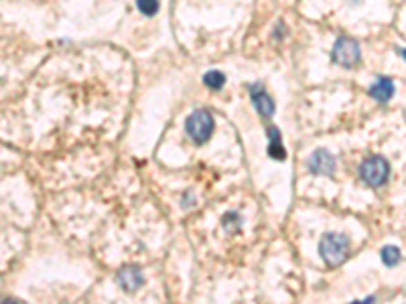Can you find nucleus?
<instances>
[{
    "instance_id": "obj_1",
    "label": "nucleus",
    "mask_w": 406,
    "mask_h": 304,
    "mask_svg": "<svg viewBox=\"0 0 406 304\" xmlns=\"http://www.w3.org/2000/svg\"><path fill=\"white\" fill-rule=\"evenodd\" d=\"M349 249L351 243L345 234H325L319 242V256L329 268L342 266L349 256Z\"/></svg>"
},
{
    "instance_id": "obj_2",
    "label": "nucleus",
    "mask_w": 406,
    "mask_h": 304,
    "mask_svg": "<svg viewBox=\"0 0 406 304\" xmlns=\"http://www.w3.org/2000/svg\"><path fill=\"white\" fill-rule=\"evenodd\" d=\"M216 128L214 116L207 110H195L185 120V132L195 144H203L212 138Z\"/></svg>"
},
{
    "instance_id": "obj_3",
    "label": "nucleus",
    "mask_w": 406,
    "mask_h": 304,
    "mask_svg": "<svg viewBox=\"0 0 406 304\" xmlns=\"http://www.w3.org/2000/svg\"><path fill=\"white\" fill-rule=\"evenodd\" d=\"M360 177L368 187H382L390 177V164L382 156H370L360 164Z\"/></svg>"
},
{
    "instance_id": "obj_4",
    "label": "nucleus",
    "mask_w": 406,
    "mask_h": 304,
    "mask_svg": "<svg viewBox=\"0 0 406 304\" xmlns=\"http://www.w3.org/2000/svg\"><path fill=\"white\" fill-rule=\"evenodd\" d=\"M331 59L333 63L342 65V67H356L360 59H362V51H360V45L353 41V39H347V37H340L331 49Z\"/></svg>"
},
{
    "instance_id": "obj_5",
    "label": "nucleus",
    "mask_w": 406,
    "mask_h": 304,
    "mask_svg": "<svg viewBox=\"0 0 406 304\" xmlns=\"http://www.w3.org/2000/svg\"><path fill=\"white\" fill-rule=\"evenodd\" d=\"M307 169L311 175H321V177H333L335 169H338V162H335V156L325 149H319L309 156L307 160Z\"/></svg>"
},
{
    "instance_id": "obj_6",
    "label": "nucleus",
    "mask_w": 406,
    "mask_h": 304,
    "mask_svg": "<svg viewBox=\"0 0 406 304\" xmlns=\"http://www.w3.org/2000/svg\"><path fill=\"white\" fill-rule=\"evenodd\" d=\"M250 99L252 104H254V108H256V112H258L264 120L273 118V114H275V102H273V97L268 95V91L262 88V84H252Z\"/></svg>"
},
{
    "instance_id": "obj_7",
    "label": "nucleus",
    "mask_w": 406,
    "mask_h": 304,
    "mask_svg": "<svg viewBox=\"0 0 406 304\" xmlns=\"http://www.w3.org/2000/svg\"><path fill=\"white\" fill-rule=\"evenodd\" d=\"M116 280H118V284L124 288L126 292L138 290V288L142 286V282H145L140 268H136V266H126V268H122V270L118 272V276H116Z\"/></svg>"
},
{
    "instance_id": "obj_8",
    "label": "nucleus",
    "mask_w": 406,
    "mask_h": 304,
    "mask_svg": "<svg viewBox=\"0 0 406 304\" xmlns=\"http://www.w3.org/2000/svg\"><path fill=\"white\" fill-rule=\"evenodd\" d=\"M394 90H396V88H394V82H392L390 77H378L374 84L370 86L368 93L374 97L376 102L386 104V102H390V99H392Z\"/></svg>"
},
{
    "instance_id": "obj_9",
    "label": "nucleus",
    "mask_w": 406,
    "mask_h": 304,
    "mask_svg": "<svg viewBox=\"0 0 406 304\" xmlns=\"http://www.w3.org/2000/svg\"><path fill=\"white\" fill-rule=\"evenodd\" d=\"M380 260H382L384 266L394 268V266H398L403 262V251L396 245H384L380 249Z\"/></svg>"
},
{
    "instance_id": "obj_10",
    "label": "nucleus",
    "mask_w": 406,
    "mask_h": 304,
    "mask_svg": "<svg viewBox=\"0 0 406 304\" xmlns=\"http://www.w3.org/2000/svg\"><path fill=\"white\" fill-rule=\"evenodd\" d=\"M221 227H223L228 234H236V231H240V227H242V217L236 211H228L221 217Z\"/></svg>"
},
{
    "instance_id": "obj_11",
    "label": "nucleus",
    "mask_w": 406,
    "mask_h": 304,
    "mask_svg": "<svg viewBox=\"0 0 406 304\" xmlns=\"http://www.w3.org/2000/svg\"><path fill=\"white\" fill-rule=\"evenodd\" d=\"M203 84H205V88L218 91L221 90V88H223V84H225V75H223L221 71L212 69V71H207V73L203 75Z\"/></svg>"
},
{
    "instance_id": "obj_12",
    "label": "nucleus",
    "mask_w": 406,
    "mask_h": 304,
    "mask_svg": "<svg viewBox=\"0 0 406 304\" xmlns=\"http://www.w3.org/2000/svg\"><path fill=\"white\" fill-rule=\"evenodd\" d=\"M158 0H136V6H138V10L145 15V17H153L156 15V10H158Z\"/></svg>"
},
{
    "instance_id": "obj_13",
    "label": "nucleus",
    "mask_w": 406,
    "mask_h": 304,
    "mask_svg": "<svg viewBox=\"0 0 406 304\" xmlns=\"http://www.w3.org/2000/svg\"><path fill=\"white\" fill-rule=\"evenodd\" d=\"M268 156L275 158V160H284L286 158V149L282 146V142H268Z\"/></svg>"
},
{
    "instance_id": "obj_14",
    "label": "nucleus",
    "mask_w": 406,
    "mask_h": 304,
    "mask_svg": "<svg viewBox=\"0 0 406 304\" xmlns=\"http://www.w3.org/2000/svg\"><path fill=\"white\" fill-rule=\"evenodd\" d=\"M396 51H398V53H400V57L406 61V49H396Z\"/></svg>"
}]
</instances>
